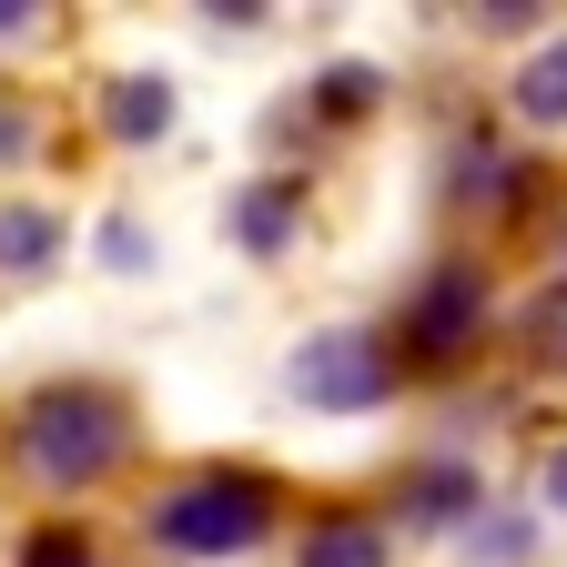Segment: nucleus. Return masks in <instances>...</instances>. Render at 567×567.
Listing matches in <instances>:
<instances>
[{"mask_svg": "<svg viewBox=\"0 0 567 567\" xmlns=\"http://www.w3.org/2000/svg\"><path fill=\"white\" fill-rule=\"evenodd\" d=\"M11 446H21V466H31L51 496L102 486V476L132 456V405H122L112 385H41V395L21 405V425H11Z\"/></svg>", "mask_w": 567, "mask_h": 567, "instance_id": "1", "label": "nucleus"}, {"mask_svg": "<svg viewBox=\"0 0 567 567\" xmlns=\"http://www.w3.org/2000/svg\"><path fill=\"white\" fill-rule=\"evenodd\" d=\"M274 507H284L274 476H254V466H203L173 496H153V537L173 557H244V547L274 537Z\"/></svg>", "mask_w": 567, "mask_h": 567, "instance_id": "2", "label": "nucleus"}, {"mask_svg": "<svg viewBox=\"0 0 567 567\" xmlns=\"http://www.w3.org/2000/svg\"><path fill=\"white\" fill-rule=\"evenodd\" d=\"M284 395L315 405V415H375L395 395V344L365 334V324H324L284 354Z\"/></svg>", "mask_w": 567, "mask_h": 567, "instance_id": "3", "label": "nucleus"}, {"mask_svg": "<svg viewBox=\"0 0 567 567\" xmlns=\"http://www.w3.org/2000/svg\"><path fill=\"white\" fill-rule=\"evenodd\" d=\"M476 324H486V284H476V264H436V274L415 284V305H405L395 344L415 354V365H446V354L476 344Z\"/></svg>", "mask_w": 567, "mask_h": 567, "instance_id": "4", "label": "nucleus"}, {"mask_svg": "<svg viewBox=\"0 0 567 567\" xmlns=\"http://www.w3.org/2000/svg\"><path fill=\"white\" fill-rule=\"evenodd\" d=\"M395 507H405V527H476L486 517V476L466 456H425V466H405Z\"/></svg>", "mask_w": 567, "mask_h": 567, "instance_id": "5", "label": "nucleus"}, {"mask_svg": "<svg viewBox=\"0 0 567 567\" xmlns=\"http://www.w3.org/2000/svg\"><path fill=\"white\" fill-rule=\"evenodd\" d=\"M71 254V224H61V213L51 203H0V274H51Z\"/></svg>", "mask_w": 567, "mask_h": 567, "instance_id": "6", "label": "nucleus"}, {"mask_svg": "<svg viewBox=\"0 0 567 567\" xmlns=\"http://www.w3.org/2000/svg\"><path fill=\"white\" fill-rule=\"evenodd\" d=\"M295 203H305V183H284V173L244 183L234 193V244L244 254H284V244H295Z\"/></svg>", "mask_w": 567, "mask_h": 567, "instance_id": "7", "label": "nucleus"}, {"mask_svg": "<svg viewBox=\"0 0 567 567\" xmlns=\"http://www.w3.org/2000/svg\"><path fill=\"white\" fill-rule=\"evenodd\" d=\"M385 527L375 517H315V537L295 547V567H385Z\"/></svg>", "mask_w": 567, "mask_h": 567, "instance_id": "8", "label": "nucleus"}, {"mask_svg": "<svg viewBox=\"0 0 567 567\" xmlns=\"http://www.w3.org/2000/svg\"><path fill=\"white\" fill-rule=\"evenodd\" d=\"M112 142H163L173 132V82H112Z\"/></svg>", "mask_w": 567, "mask_h": 567, "instance_id": "9", "label": "nucleus"}, {"mask_svg": "<svg viewBox=\"0 0 567 567\" xmlns=\"http://www.w3.org/2000/svg\"><path fill=\"white\" fill-rule=\"evenodd\" d=\"M517 112H527V122H567V41L517 71Z\"/></svg>", "mask_w": 567, "mask_h": 567, "instance_id": "10", "label": "nucleus"}, {"mask_svg": "<svg viewBox=\"0 0 567 567\" xmlns=\"http://www.w3.org/2000/svg\"><path fill=\"white\" fill-rule=\"evenodd\" d=\"M375 92H385V82H375V71H365V61H344V71H324V82H315V92H305V102H324V112H334V122H354V112H365V102H375Z\"/></svg>", "mask_w": 567, "mask_h": 567, "instance_id": "11", "label": "nucleus"}, {"mask_svg": "<svg viewBox=\"0 0 567 567\" xmlns=\"http://www.w3.org/2000/svg\"><path fill=\"white\" fill-rule=\"evenodd\" d=\"M102 264L112 274H153V234H142L132 213H112V224H102Z\"/></svg>", "mask_w": 567, "mask_h": 567, "instance_id": "12", "label": "nucleus"}, {"mask_svg": "<svg viewBox=\"0 0 567 567\" xmlns=\"http://www.w3.org/2000/svg\"><path fill=\"white\" fill-rule=\"evenodd\" d=\"M466 547H476L486 567H517V557H527V517H496V527L476 517V527H466Z\"/></svg>", "mask_w": 567, "mask_h": 567, "instance_id": "13", "label": "nucleus"}, {"mask_svg": "<svg viewBox=\"0 0 567 567\" xmlns=\"http://www.w3.org/2000/svg\"><path fill=\"white\" fill-rule=\"evenodd\" d=\"M31 567H92V557H82V537L51 527V537H31Z\"/></svg>", "mask_w": 567, "mask_h": 567, "instance_id": "14", "label": "nucleus"}, {"mask_svg": "<svg viewBox=\"0 0 567 567\" xmlns=\"http://www.w3.org/2000/svg\"><path fill=\"white\" fill-rule=\"evenodd\" d=\"M51 11H41V0H0V41H31Z\"/></svg>", "mask_w": 567, "mask_h": 567, "instance_id": "15", "label": "nucleus"}, {"mask_svg": "<svg viewBox=\"0 0 567 567\" xmlns=\"http://www.w3.org/2000/svg\"><path fill=\"white\" fill-rule=\"evenodd\" d=\"M527 21H547V11H527V0H486L476 11V31H527Z\"/></svg>", "mask_w": 567, "mask_h": 567, "instance_id": "16", "label": "nucleus"}, {"mask_svg": "<svg viewBox=\"0 0 567 567\" xmlns=\"http://www.w3.org/2000/svg\"><path fill=\"white\" fill-rule=\"evenodd\" d=\"M547 507H557V517H567V446H557V456H547Z\"/></svg>", "mask_w": 567, "mask_h": 567, "instance_id": "17", "label": "nucleus"}, {"mask_svg": "<svg viewBox=\"0 0 567 567\" xmlns=\"http://www.w3.org/2000/svg\"><path fill=\"white\" fill-rule=\"evenodd\" d=\"M21 142H31V132H21V122H11V112H0V153H21Z\"/></svg>", "mask_w": 567, "mask_h": 567, "instance_id": "18", "label": "nucleus"}]
</instances>
